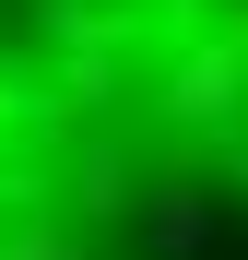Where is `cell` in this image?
I'll return each instance as SVG.
<instances>
[{"label":"cell","mask_w":248,"mask_h":260,"mask_svg":"<svg viewBox=\"0 0 248 260\" xmlns=\"http://www.w3.org/2000/svg\"><path fill=\"white\" fill-rule=\"evenodd\" d=\"M154 118L178 130V154H213V142H236V130H248V71L225 59V36H213V24L165 48V83H154Z\"/></svg>","instance_id":"1"},{"label":"cell","mask_w":248,"mask_h":260,"mask_svg":"<svg viewBox=\"0 0 248 260\" xmlns=\"http://www.w3.org/2000/svg\"><path fill=\"white\" fill-rule=\"evenodd\" d=\"M130 213H142V248L154 260H201V248H213V189L189 178V154H178V178H154Z\"/></svg>","instance_id":"2"},{"label":"cell","mask_w":248,"mask_h":260,"mask_svg":"<svg viewBox=\"0 0 248 260\" xmlns=\"http://www.w3.org/2000/svg\"><path fill=\"white\" fill-rule=\"evenodd\" d=\"M36 36L48 48H83V59H130L142 48V0H36Z\"/></svg>","instance_id":"3"},{"label":"cell","mask_w":248,"mask_h":260,"mask_svg":"<svg viewBox=\"0 0 248 260\" xmlns=\"http://www.w3.org/2000/svg\"><path fill=\"white\" fill-rule=\"evenodd\" d=\"M59 189H71V213H95V225H118V213L142 201V178H130V154H118V142H83Z\"/></svg>","instance_id":"4"},{"label":"cell","mask_w":248,"mask_h":260,"mask_svg":"<svg viewBox=\"0 0 248 260\" xmlns=\"http://www.w3.org/2000/svg\"><path fill=\"white\" fill-rule=\"evenodd\" d=\"M0 260H95V248H83L59 213H12V225H0Z\"/></svg>","instance_id":"5"},{"label":"cell","mask_w":248,"mask_h":260,"mask_svg":"<svg viewBox=\"0 0 248 260\" xmlns=\"http://www.w3.org/2000/svg\"><path fill=\"white\" fill-rule=\"evenodd\" d=\"M48 201H59V178H48V166L0 154V225H12V213H48Z\"/></svg>","instance_id":"6"},{"label":"cell","mask_w":248,"mask_h":260,"mask_svg":"<svg viewBox=\"0 0 248 260\" xmlns=\"http://www.w3.org/2000/svg\"><path fill=\"white\" fill-rule=\"evenodd\" d=\"M24 107H36V71H24L12 48H0V142H12V130H24Z\"/></svg>","instance_id":"7"},{"label":"cell","mask_w":248,"mask_h":260,"mask_svg":"<svg viewBox=\"0 0 248 260\" xmlns=\"http://www.w3.org/2000/svg\"><path fill=\"white\" fill-rule=\"evenodd\" d=\"M142 24H154V36H201V24H213V0H142Z\"/></svg>","instance_id":"8"},{"label":"cell","mask_w":248,"mask_h":260,"mask_svg":"<svg viewBox=\"0 0 248 260\" xmlns=\"http://www.w3.org/2000/svg\"><path fill=\"white\" fill-rule=\"evenodd\" d=\"M213 36H225V59L248 71V0H213Z\"/></svg>","instance_id":"9"}]
</instances>
